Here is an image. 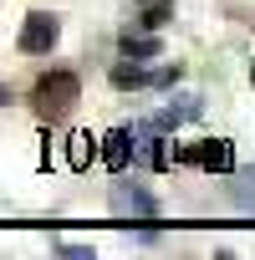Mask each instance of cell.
Listing matches in <instances>:
<instances>
[{"mask_svg":"<svg viewBox=\"0 0 255 260\" xmlns=\"http://www.w3.org/2000/svg\"><path fill=\"white\" fill-rule=\"evenodd\" d=\"M128 158H138V143H133V133H128V127H112V133L102 138V164H107L112 174H122Z\"/></svg>","mask_w":255,"mask_h":260,"instance_id":"cell-4","label":"cell"},{"mask_svg":"<svg viewBox=\"0 0 255 260\" xmlns=\"http://www.w3.org/2000/svg\"><path fill=\"white\" fill-rule=\"evenodd\" d=\"M92 153H97V148H92V133H72V138H67V164H72V169H87Z\"/></svg>","mask_w":255,"mask_h":260,"instance_id":"cell-7","label":"cell"},{"mask_svg":"<svg viewBox=\"0 0 255 260\" xmlns=\"http://www.w3.org/2000/svg\"><path fill=\"white\" fill-rule=\"evenodd\" d=\"M56 41H61V21H56V16H46V11H31V16H26V26H21V51L46 56Z\"/></svg>","mask_w":255,"mask_h":260,"instance_id":"cell-2","label":"cell"},{"mask_svg":"<svg viewBox=\"0 0 255 260\" xmlns=\"http://www.w3.org/2000/svg\"><path fill=\"white\" fill-rule=\"evenodd\" d=\"M0 102H11V92H6V87H0Z\"/></svg>","mask_w":255,"mask_h":260,"instance_id":"cell-10","label":"cell"},{"mask_svg":"<svg viewBox=\"0 0 255 260\" xmlns=\"http://www.w3.org/2000/svg\"><path fill=\"white\" fill-rule=\"evenodd\" d=\"M112 209H117V214H153V199H148L143 189L117 184V189H112Z\"/></svg>","mask_w":255,"mask_h":260,"instance_id":"cell-5","label":"cell"},{"mask_svg":"<svg viewBox=\"0 0 255 260\" xmlns=\"http://www.w3.org/2000/svg\"><path fill=\"white\" fill-rule=\"evenodd\" d=\"M122 56H138V61H153V56H164V41L158 36H133V31H122Z\"/></svg>","mask_w":255,"mask_h":260,"instance_id":"cell-6","label":"cell"},{"mask_svg":"<svg viewBox=\"0 0 255 260\" xmlns=\"http://www.w3.org/2000/svg\"><path fill=\"white\" fill-rule=\"evenodd\" d=\"M138 16H143L148 31H158V26L174 16V0H138Z\"/></svg>","mask_w":255,"mask_h":260,"instance_id":"cell-8","label":"cell"},{"mask_svg":"<svg viewBox=\"0 0 255 260\" xmlns=\"http://www.w3.org/2000/svg\"><path fill=\"white\" fill-rule=\"evenodd\" d=\"M250 82H255V67H250Z\"/></svg>","mask_w":255,"mask_h":260,"instance_id":"cell-11","label":"cell"},{"mask_svg":"<svg viewBox=\"0 0 255 260\" xmlns=\"http://www.w3.org/2000/svg\"><path fill=\"white\" fill-rule=\"evenodd\" d=\"M184 158H189V164H199V169H209V174H230V169H235V148H230L225 138H209V143L189 148Z\"/></svg>","mask_w":255,"mask_h":260,"instance_id":"cell-3","label":"cell"},{"mask_svg":"<svg viewBox=\"0 0 255 260\" xmlns=\"http://www.w3.org/2000/svg\"><path fill=\"white\" fill-rule=\"evenodd\" d=\"M235 199H240L245 209H255V169H245V174H240V184H235Z\"/></svg>","mask_w":255,"mask_h":260,"instance_id":"cell-9","label":"cell"},{"mask_svg":"<svg viewBox=\"0 0 255 260\" xmlns=\"http://www.w3.org/2000/svg\"><path fill=\"white\" fill-rule=\"evenodd\" d=\"M77 97H82V82H77L72 72H46V77L36 82V107H41L46 117H67V112L77 107Z\"/></svg>","mask_w":255,"mask_h":260,"instance_id":"cell-1","label":"cell"}]
</instances>
